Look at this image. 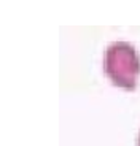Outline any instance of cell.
<instances>
[{"label": "cell", "mask_w": 140, "mask_h": 146, "mask_svg": "<svg viewBox=\"0 0 140 146\" xmlns=\"http://www.w3.org/2000/svg\"><path fill=\"white\" fill-rule=\"evenodd\" d=\"M137 146H140V132H139V137H137Z\"/></svg>", "instance_id": "cell-2"}, {"label": "cell", "mask_w": 140, "mask_h": 146, "mask_svg": "<svg viewBox=\"0 0 140 146\" xmlns=\"http://www.w3.org/2000/svg\"><path fill=\"white\" fill-rule=\"evenodd\" d=\"M103 72L118 88L134 91L140 75V56L129 41H111L103 52Z\"/></svg>", "instance_id": "cell-1"}]
</instances>
